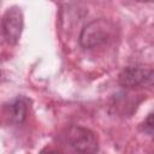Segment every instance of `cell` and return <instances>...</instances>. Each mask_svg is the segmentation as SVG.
<instances>
[{
  "label": "cell",
  "instance_id": "obj_7",
  "mask_svg": "<svg viewBox=\"0 0 154 154\" xmlns=\"http://www.w3.org/2000/svg\"><path fill=\"white\" fill-rule=\"evenodd\" d=\"M136 1H140V2H149L152 0H136Z\"/></svg>",
  "mask_w": 154,
  "mask_h": 154
},
{
  "label": "cell",
  "instance_id": "obj_1",
  "mask_svg": "<svg viewBox=\"0 0 154 154\" xmlns=\"http://www.w3.org/2000/svg\"><path fill=\"white\" fill-rule=\"evenodd\" d=\"M111 34L112 26L106 19H95L82 29L79 43L85 49H93L105 45L111 38Z\"/></svg>",
  "mask_w": 154,
  "mask_h": 154
},
{
  "label": "cell",
  "instance_id": "obj_4",
  "mask_svg": "<svg viewBox=\"0 0 154 154\" xmlns=\"http://www.w3.org/2000/svg\"><path fill=\"white\" fill-rule=\"evenodd\" d=\"M23 29V13L19 7L13 6L8 8L2 17V31L6 41L16 45L20 37Z\"/></svg>",
  "mask_w": 154,
  "mask_h": 154
},
{
  "label": "cell",
  "instance_id": "obj_2",
  "mask_svg": "<svg viewBox=\"0 0 154 154\" xmlns=\"http://www.w3.org/2000/svg\"><path fill=\"white\" fill-rule=\"evenodd\" d=\"M63 143L73 152L93 153L97 150V140L95 135L82 126H70L63 136Z\"/></svg>",
  "mask_w": 154,
  "mask_h": 154
},
{
  "label": "cell",
  "instance_id": "obj_3",
  "mask_svg": "<svg viewBox=\"0 0 154 154\" xmlns=\"http://www.w3.org/2000/svg\"><path fill=\"white\" fill-rule=\"evenodd\" d=\"M119 83L125 88H142L152 85L153 70L140 65L126 66L119 75Z\"/></svg>",
  "mask_w": 154,
  "mask_h": 154
},
{
  "label": "cell",
  "instance_id": "obj_5",
  "mask_svg": "<svg viewBox=\"0 0 154 154\" xmlns=\"http://www.w3.org/2000/svg\"><path fill=\"white\" fill-rule=\"evenodd\" d=\"M26 100L25 99H17L16 102L12 105V109H13V118L17 122H22L25 118L26 114Z\"/></svg>",
  "mask_w": 154,
  "mask_h": 154
},
{
  "label": "cell",
  "instance_id": "obj_6",
  "mask_svg": "<svg viewBox=\"0 0 154 154\" xmlns=\"http://www.w3.org/2000/svg\"><path fill=\"white\" fill-rule=\"evenodd\" d=\"M142 130H143L146 134H148L149 136L153 135V114H152V113L148 114L147 119L143 122V124H142Z\"/></svg>",
  "mask_w": 154,
  "mask_h": 154
}]
</instances>
